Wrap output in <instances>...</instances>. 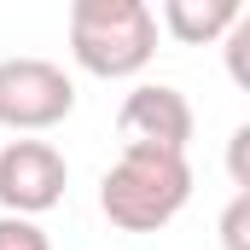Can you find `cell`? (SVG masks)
Returning <instances> with one entry per match:
<instances>
[{"instance_id": "6da1fadb", "label": "cell", "mask_w": 250, "mask_h": 250, "mask_svg": "<svg viewBox=\"0 0 250 250\" xmlns=\"http://www.w3.org/2000/svg\"><path fill=\"white\" fill-rule=\"evenodd\" d=\"M192 198V163L181 151L157 146H123V157L99 181V209L123 233H157L169 227Z\"/></svg>"}, {"instance_id": "7a4b0ae2", "label": "cell", "mask_w": 250, "mask_h": 250, "mask_svg": "<svg viewBox=\"0 0 250 250\" xmlns=\"http://www.w3.org/2000/svg\"><path fill=\"white\" fill-rule=\"evenodd\" d=\"M157 53V12L146 0H76L70 6V59L99 82L140 76Z\"/></svg>"}, {"instance_id": "3957f363", "label": "cell", "mask_w": 250, "mask_h": 250, "mask_svg": "<svg viewBox=\"0 0 250 250\" xmlns=\"http://www.w3.org/2000/svg\"><path fill=\"white\" fill-rule=\"evenodd\" d=\"M76 111V82L53 59H0V128L41 134Z\"/></svg>"}, {"instance_id": "277c9868", "label": "cell", "mask_w": 250, "mask_h": 250, "mask_svg": "<svg viewBox=\"0 0 250 250\" xmlns=\"http://www.w3.org/2000/svg\"><path fill=\"white\" fill-rule=\"evenodd\" d=\"M70 187V163L59 146L47 140H12L0 151V209L35 221L41 209H53Z\"/></svg>"}, {"instance_id": "5b68a950", "label": "cell", "mask_w": 250, "mask_h": 250, "mask_svg": "<svg viewBox=\"0 0 250 250\" xmlns=\"http://www.w3.org/2000/svg\"><path fill=\"white\" fill-rule=\"evenodd\" d=\"M117 128H123V146H157V151H181L187 157L192 146V105L181 87L169 82H140L117 111Z\"/></svg>"}, {"instance_id": "8992f818", "label": "cell", "mask_w": 250, "mask_h": 250, "mask_svg": "<svg viewBox=\"0 0 250 250\" xmlns=\"http://www.w3.org/2000/svg\"><path fill=\"white\" fill-rule=\"evenodd\" d=\"M239 18H245L239 0H169V6H163V29H169L181 47H209V41H221Z\"/></svg>"}, {"instance_id": "52a82bcc", "label": "cell", "mask_w": 250, "mask_h": 250, "mask_svg": "<svg viewBox=\"0 0 250 250\" xmlns=\"http://www.w3.org/2000/svg\"><path fill=\"white\" fill-rule=\"evenodd\" d=\"M221 245L227 250H250V192H233V204L221 215Z\"/></svg>"}, {"instance_id": "ba28073f", "label": "cell", "mask_w": 250, "mask_h": 250, "mask_svg": "<svg viewBox=\"0 0 250 250\" xmlns=\"http://www.w3.org/2000/svg\"><path fill=\"white\" fill-rule=\"evenodd\" d=\"M0 250H53V245H47V233H41L35 221H23V215H0Z\"/></svg>"}, {"instance_id": "9c48e42d", "label": "cell", "mask_w": 250, "mask_h": 250, "mask_svg": "<svg viewBox=\"0 0 250 250\" xmlns=\"http://www.w3.org/2000/svg\"><path fill=\"white\" fill-rule=\"evenodd\" d=\"M245 151H250V128H233V181H239V192H250V181H245Z\"/></svg>"}]
</instances>
